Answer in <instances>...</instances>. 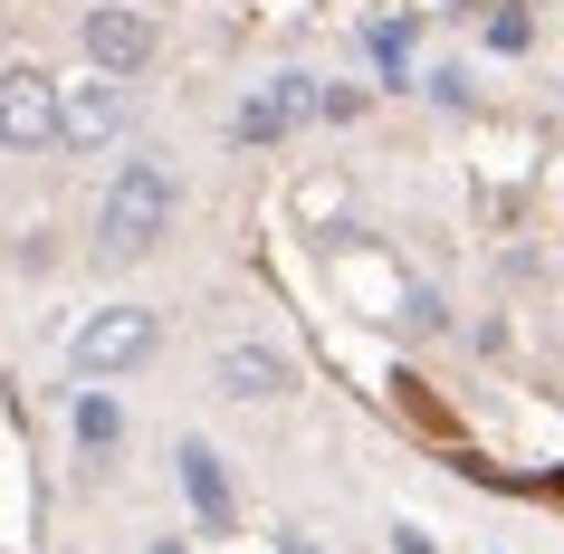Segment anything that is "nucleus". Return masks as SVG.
Segmentation results:
<instances>
[{
	"label": "nucleus",
	"instance_id": "nucleus-11",
	"mask_svg": "<svg viewBox=\"0 0 564 554\" xmlns=\"http://www.w3.org/2000/svg\"><path fill=\"white\" fill-rule=\"evenodd\" d=\"M392 554H431V535H412V525H402V535H392Z\"/></svg>",
	"mask_w": 564,
	"mask_h": 554
},
{
	"label": "nucleus",
	"instance_id": "nucleus-4",
	"mask_svg": "<svg viewBox=\"0 0 564 554\" xmlns=\"http://www.w3.org/2000/svg\"><path fill=\"white\" fill-rule=\"evenodd\" d=\"M87 58L106 67V77H134V67L153 58V20L144 10H87Z\"/></svg>",
	"mask_w": 564,
	"mask_h": 554
},
{
	"label": "nucleus",
	"instance_id": "nucleus-9",
	"mask_svg": "<svg viewBox=\"0 0 564 554\" xmlns=\"http://www.w3.org/2000/svg\"><path fill=\"white\" fill-rule=\"evenodd\" d=\"M278 134H288V106H278V96L239 106V144H278Z\"/></svg>",
	"mask_w": 564,
	"mask_h": 554
},
{
	"label": "nucleus",
	"instance_id": "nucleus-6",
	"mask_svg": "<svg viewBox=\"0 0 564 554\" xmlns=\"http://www.w3.org/2000/svg\"><path fill=\"white\" fill-rule=\"evenodd\" d=\"M288 354H268V345H220V392H230V402H278V392H288Z\"/></svg>",
	"mask_w": 564,
	"mask_h": 554
},
{
	"label": "nucleus",
	"instance_id": "nucleus-13",
	"mask_svg": "<svg viewBox=\"0 0 564 554\" xmlns=\"http://www.w3.org/2000/svg\"><path fill=\"white\" fill-rule=\"evenodd\" d=\"M153 554H182V545H153Z\"/></svg>",
	"mask_w": 564,
	"mask_h": 554
},
{
	"label": "nucleus",
	"instance_id": "nucleus-8",
	"mask_svg": "<svg viewBox=\"0 0 564 554\" xmlns=\"http://www.w3.org/2000/svg\"><path fill=\"white\" fill-rule=\"evenodd\" d=\"M116 402H106V392H87V402H77V439H87V449H116Z\"/></svg>",
	"mask_w": 564,
	"mask_h": 554
},
{
	"label": "nucleus",
	"instance_id": "nucleus-2",
	"mask_svg": "<svg viewBox=\"0 0 564 554\" xmlns=\"http://www.w3.org/2000/svg\"><path fill=\"white\" fill-rule=\"evenodd\" d=\"M0 144H58V87L39 77V67H10L0 77Z\"/></svg>",
	"mask_w": 564,
	"mask_h": 554
},
{
	"label": "nucleus",
	"instance_id": "nucleus-12",
	"mask_svg": "<svg viewBox=\"0 0 564 554\" xmlns=\"http://www.w3.org/2000/svg\"><path fill=\"white\" fill-rule=\"evenodd\" d=\"M288 554H316V545H306V535H288Z\"/></svg>",
	"mask_w": 564,
	"mask_h": 554
},
{
	"label": "nucleus",
	"instance_id": "nucleus-5",
	"mask_svg": "<svg viewBox=\"0 0 564 554\" xmlns=\"http://www.w3.org/2000/svg\"><path fill=\"white\" fill-rule=\"evenodd\" d=\"M124 124V77H96V87H77V96H58V144L67 153H87V144H106Z\"/></svg>",
	"mask_w": 564,
	"mask_h": 554
},
{
	"label": "nucleus",
	"instance_id": "nucleus-1",
	"mask_svg": "<svg viewBox=\"0 0 564 554\" xmlns=\"http://www.w3.org/2000/svg\"><path fill=\"white\" fill-rule=\"evenodd\" d=\"M163 220H173V173H163V163H124L116 192H106V259L153 249V239H163Z\"/></svg>",
	"mask_w": 564,
	"mask_h": 554
},
{
	"label": "nucleus",
	"instance_id": "nucleus-10",
	"mask_svg": "<svg viewBox=\"0 0 564 554\" xmlns=\"http://www.w3.org/2000/svg\"><path fill=\"white\" fill-rule=\"evenodd\" d=\"M527 39H535L527 10H498V20H488V48H527Z\"/></svg>",
	"mask_w": 564,
	"mask_h": 554
},
{
	"label": "nucleus",
	"instance_id": "nucleus-7",
	"mask_svg": "<svg viewBox=\"0 0 564 554\" xmlns=\"http://www.w3.org/2000/svg\"><path fill=\"white\" fill-rule=\"evenodd\" d=\"M173 459H182V497H192V517H202L210 535H230V478H220V459H210L202 439H182Z\"/></svg>",
	"mask_w": 564,
	"mask_h": 554
},
{
	"label": "nucleus",
	"instance_id": "nucleus-3",
	"mask_svg": "<svg viewBox=\"0 0 564 554\" xmlns=\"http://www.w3.org/2000/svg\"><path fill=\"white\" fill-rule=\"evenodd\" d=\"M153 354V316L144 306H116V316H96L77 335V373H124V363H144Z\"/></svg>",
	"mask_w": 564,
	"mask_h": 554
}]
</instances>
